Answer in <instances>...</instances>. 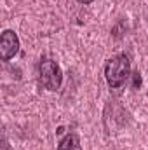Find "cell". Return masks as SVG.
I'll list each match as a JSON object with an SVG mask.
<instances>
[{"instance_id":"obj_3","label":"cell","mask_w":148,"mask_h":150,"mask_svg":"<svg viewBox=\"0 0 148 150\" xmlns=\"http://www.w3.org/2000/svg\"><path fill=\"white\" fill-rule=\"evenodd\" d=\"M19 51V38L12 30H5L0 38V56L4 61H9L14 58Z\"/></svg>"},{"instance_id":"obj_2","label":"cell","mask_w":148,"mask_h":150,"mask_svg":"<svg viewBox=\"0 0 148 150\" xmlns=\"http://www.w3.org/2000/svg\"><path fill=\"white\" fill-rule=\"evenodd\" d=\"M38 72H40V82H42V86L45 89H49V91L59 89V86L63 82V72H61V68H59V65L56 61L44 59L40 63Z\"/></svg>"},{"instance_id":"obj_1","label":"cell","mask_w":148,"mask_h":150,"mask_svg":"<svg viewBox=\"0 0 148 150\" xmlns=\"http://www.w3.org/2000/svg\"><path fill=\"white\" fill-rule=\"evenodd\" d=\"M105 75H106V82L111 89H118L120 86H124L131 75L129 58L125 54H117L110 58L105 67Z\"/></svg>"},{"instance_id":"obj_5","label":"cell","mask_w":148,"mask_h":150,"mask_svg":"<svg viewBox=\"0 0 148 150\" xmlns=\"http://www.w3.org/2000/svg\"><path fill=\"white\" fill-rule=\"evenodd\" d=\"M78 2H80V4H91L92 0H78Z\"/></svg>"},{"instance_id":"obj_4","label":"cell","mask_w":148,"mask_h":150,"mask_svg":"<svg viewBox=\"0 0 148 150\" xmlns=\"http://www.w3.org/2000/svg\"><path fill=\"white\" fill-rule=\"evenodd\" d=\"M58 150H82V145H80V138H78V134H75V133L66 134V136L59 142Z\"/></svg>"}]
</instances>
